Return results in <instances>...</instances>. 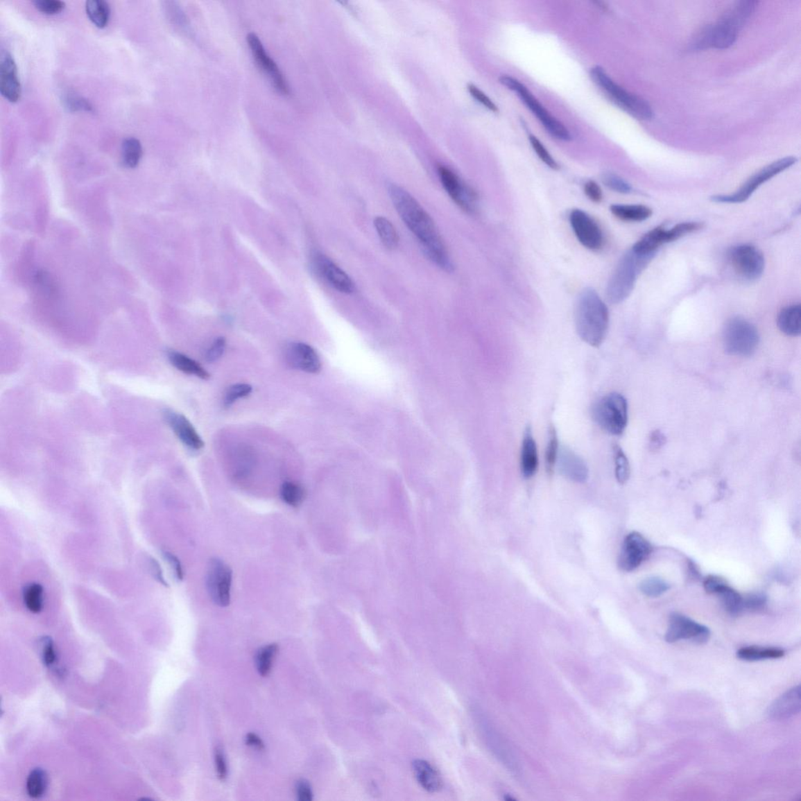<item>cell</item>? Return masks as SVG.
Returning a JSON list of instances; mask_svg holds the SVG:
<instances>
[{"instance_id":"6da1fadb","label":"cell","mask_w":801,"mask_h":801,"mask_svg":"<svg viewBox=\"0 0 801 801\" xmlns=\"http://www.w3.org/2000/svg\"><path fill=\"white\" fill-rule=\"evenodd\" d=\"M388 193L402 221L417 237L427 258L447 272L454 270L452 262L435 223L427 212L404 189L388 186Z\"/></svg>"},{"instance_id":"7a4b0ae2","label":"cell","mask_w":801,"mask_h":801,"mask_svg":"<svg viewBox=\"0 0 801 801\" xmlns=\"http://www.w3.org/2000/svg\"><path fill=\"white\" fill-rule=\"evenodd\" d=\"M757 3L741 1L733 6L714 26H708L697 35L692 44L694 51L708 48H730L737 41L739 31L754 14Z\"/></svg>"},{"instance_id":"3957f363","label":"cell","mask_w":801,"mask_h":801,"mask_svg":"<svg viewBox=\"0 0 801 801\" xmlns=\"http://www.w3.org/2000/svg\"><path fill=\"white\" fill-rule=\"evenodd\" d=\"M607 305L595 290L580 292L576 302V325L578 334L585 343L594 347L603 344L609 329Z\"/></svg>"},{"instance_id":"277c9868","label":"cell","mask_w":801,"mask_h":801,"mask_svg":"<svg viewBox=\"0 0 801 801\" xmlns=\"http://www.w3.org/2000/svg\"><path fill=\"white\" fill-rule=\"evenodd\" d=\"M653 256L638 254L631 249L622 257L608 285L607 298L610 303L620 304L631 295L639 275Z\"/></svg>"},{"instance_id":"5b68a950","label":"cell","mask_w":801,"mask_h":801,"mask_svg":"<svg viewBox=\"0 0 801 801\" xmlns=\"http://www.w3.org/2000/svg\"><path fill=\"white\" fill-rule=\"evenodd\" d=\"M592 80L598 87L606 93L617 105L639 120H651L653 117V111L651 106L643 98L629 93L625 89L617 84L608 73L601 68L596 66L590 72Z\"/></svg>"},{"instance_id":"8992f818","label":"cell","mask_w":801,"mask_h":801,"mask_svg":"<svg viewBox=\"0 0 801 801\" xmlns=\"http://www.w3.org/2000/svg\"><path fill=\"white\" fill-rule=\"evenodd\" d=\"M592 417L598 427L609 435L621 436L626 429L628 420L626 397L617 393L604 395L593 406Z\"/></svg>"},{"instance_id":"52a82bcc","label":"cell","mask_w":801,"mask_h":801,"mask_svg":"<svg viewBox=\"0 0 801 801\" xmlns=\"http://www.w3.org/2000/svg\"><path fill=\"white\" fill-rule=\"evenodd\" d=\"M757 328L741 317L732 318L723 330V345L727 354L733 356L748 357L753 354L759 344Z\"/></svg>"},{"instance_id":"ba28073f","label":"cell","mask_w":801,"mask_h":801,"mask_svg":"<svg viewBox=\"0 0 801 801\" xmlns=\"http://www.w3.org/2000/svg\"><path fill=\"white\" fill-rule=\"evenodd\" d=\"M499 81L505 87L518 94L525 105L541 121L550 135L564 141L571 139V134L567 128L546 111L524 85L515 78L505 76L501 77Z\"/></svg>"},{"instance_id":"9c48e42d","label":"cell","mask_w":801,"mask_h":801,"mask_svg":"<svg viewBox=\"0 0 801 801\" xmlns=\"http://www.w3.org/2000/svg\"><path fill=\"white\" fill-rule=\"evenodd\" d=\"M797 161L798 159L794 157L782 158L780 160L768 165V166L764 167L759 171V172L750 177L736 193L730 195L714 196L712 200L714 201V203H718L734 204L744 203V201L750 198V196L753 194L756 189L761 186L763 183L771 180L773 177L784 172L786 169L791 168Z\"/></svg>"},{"instance_id":"30bf717a","label":"cell","mask_w":801,"mask_h":801,"mask_svg":"<svg viewBox=\"0 0 801 801\" xmlns=\"http://www.w3.org/2000/svg\"><path fill=\"white\" fill-rule=\"evenodd\" d=\"M730 264L739 278L753 282L761 277L766 266L764 255L750 244H743L731 250Z\"/></svg>"},{"instance_id":"8fae6325","label":"cell","mask_w":801,"mask_h":801,"mask_svg":"<svg viewBox=\"0 0 801 801\" xmlns=\"http://www.w3.org/2000/svg\"><path fill=\"white\" fill-rule=\"evenodd\" d=\"M232 571L218 558H213L207 567L206 585L207 592L214 603L226 608L230 604Z\"/></svg>"},{"instance_id":"7c38bea8","label":"cell","mask_w":801,"mask_h":801,"mask_svg":"<svg viewBox=\"0 0 801 801\" xmlns=\"http://www.w3.org/2000/svg\"><path fill=\"white\" fill-rule=\"evenodd\" d=\"M711 632L708 628L680 614H671L665 640L669 644L687 640L696 644H705L710 639Z\"/></svg>"},{"instance_id":"4fadbf2b","label":"cell","mask_w":801,"mask_h":801,"mask_svg":"<svg viewBox=\"0 0 801 801\" xmlns=\"http://www.w3.org/2000/svg\"><path fill=\"white\" fill-rule=\"evenodd\" d=\"M440 180L446 192L456 205L464 212L473 214L478 206V195L464 183L451 170L445 166L438 169Z\"/></svg>"},{"instance_id":"5bb4252c","label":"cell","mask_w":801,"mask_h":801,"mask_svg":"<svg viewBox=\"0 0 801 801\" xmlns=\"http://www.w3.org/2000/svg\"><path fill=\"white\" fill-rule=\"evenodd\" d=\"M651 553L652 546L649 541L638 532H632L623 540L619 566L623 571H632L643 564Z\"/></svg>"},{"instance_id":"9a60e30c","label":"cell","mask_w":801,"mask_h":801,"mask_svg":"<svg viewBox=\"0 0 801 801\" xmlns=\"http://www.w3.org/2000/svg\"><path fill=\"white\" fill-rule=\"evenodd\" d=\"M570 223L574 234L585 248L592 250L602 248L604 241L603 232L589 214L580 209L573 210Z\"/></svg>"},{"instance_id":"2e32d148","label":"cell","mask_w":801,"mask_h":801,"mask_svg":"<svg viewBox=\"0 0 801 801\" xmlns=\"http://www.w3.org/2000/svg\"><path fill=\"white\" fill-rule=\"evenodd\" d=\"M248 41L257 64L270 77L275 88L281 94H289L288 85H287L282 73L279 71L276 63L268 56L258 36L254 33H250L248 36Z\"/></svg>"},{"instance_id":"e0dca14e","label":"cell","mask_w":801,"mask_h":801,"mask_svg":"<svg viewBox=\"0 0 801 801\" xmlns=\"http://www.w3.org/2000/svg\"><path fill=\"white\" fill-rule=\"evenodd\" d=\"M313 261L317 272L334 289L344 293L354 292V284L352 279L328 257L317 253Z\"/></svg>"},{"instance_id":"ac0fdd59","label":"cell","mask_w":801,"mask_h":801,"mask_svg":"<svg viewBox=\"0 0 801 801\" xmlns=\"http://www.w3.org/2000/svg\"><path fill=\"white\" fill-rule=\"evenodd\" d=\"M0 93L11 103L20 100L21 87L17 65L8 52H3L0 59Z\"/></svg>"},{"instance_id":"d6986e66","label":"cell","mask_w":801,"mask_h":801,"mask_svg":"<svg viewBox=\"0 0 801 801\" xmlns=\"http://www.w3.org/2000/svg\"><path fill=\"white\" fill-rule=\"evenodd\" d=\"M286 356L287 362L293 368L313 374L321 370L322 363L319 354L313 347L307 344H291L287 347Z\"/></svg>"},{"instance_id":"ffe728a7","label":"cell","mask_w":801,"mask_h":801,"mask_svg":"<svg viewBox=\"0 0 801 801\" xmlns=\"http://www.w3.org/2000/svg\"><path fill=\"white\" fill-rule=\"evenodd\" d=\"M705 589L710 594H717L725 609L732 615H738L743 610V598L738 592L727 585L723 579L710 576L704 582Z\"/></svg>"},{"instance_id":"44dd1931","label":"cell","mask_w":801,"mask_h":801,"mask_svg":"<svg viewBox=\"0 0 801 801\" xmlns=\"http://www.w3.org/2000/svg\"><path fill=\"white\" fill-rule=\"evenodd\" d=\"M800 686L798 684L773 701L767 711L768 719L781 721L790 719L800 712Z\"/></svg>"},{"instance_id":"7402d4cb","label":"cell","mask_w":801,"mask_h":801,"mask_svg":"<svg viewBox=\"0 0 801 801\" xmlns=\"http://www.w3.org/2000/svg\"><path fill=\"white\" fill-rule=\"evenodd\" d=\"M556 465L560 474L568 480L584 483L589 478V467L585 461L569 448L560 449Z\"/></svg>"},{"instance_id":"603a6c76","label":"cell","mask_w":801,"mask_h":801,"mask_svg":"<svg viewBox=\"0 0 801 801\" xmlns=\"http://www.w3.org/2000/svg\"><path fill=\"white\" fill-rule=\"evenodd\" d=\"M165 419H166L177 438L187 447L193 450H200L204 447L203 440L201 439L198 431L184 415L169 411L165 413Z\"/></svg>"},{"instance_id":"cb8c5ba5","label":"cell","mask_w":801,"mask_h":801,"mask_svg":"<svg viewBox=\"0 0 801 801\" xmlns=\"http://www.w3.org/2000/svg\"><path fill=\"white\" fill-rule=\"evenodd\" d=\"M539 468V454L536 442L530 426L524 431L521 450V470L524 478L529 479Z\"/></svg>"},{"instance_id":"d4e9b609","label":"cell","mask_w":801,"mask_h":801,"mask_svg":"<svg viewBox=\"0 0 801 801\" xmlns=\"http://www.w3.org/2000/svg\"><path fill=\"white\" fill-rule=\"evenodd\" d=\"M413 772L418 784L427 792L436 793L441 790L442 780L437 770L424 760L413 762Z\"/></svg>"},{"instance_id":"484cf974","label":"cell","mask_w":801,"mask_h":801,"mask_svg":"<svg viewBox=\"0 0 801 801\" xmlns=\"http://www.w3.org/2000/svg\"><path fill=\"white\" fill-rule=\"evenodd\" d=\"M669 242H671L669 230L657 227L641 237L632 250L638 254L654 255L659 247Z\"/></svg>"},{"instance_id":"4316f807","label":"cell","mask_w":801,"mask_h":801,"mask_svg":"<svg viewBox=\"0 0 801 801\" xmlns=\"http://www.w3.org/2000/svg\"><path fill=\"white\" fill-rule=\"evenodd\" d=\"M777 323L782 333L791 337H798L801 333L800 304H792L782 309Z\"/></svg>"},{"instance_id":"83f0119b","label":"cell","mask_w":801,"mask_h":801,"mask_svg":"<svg viewBox=\"0 0 801 801\" xmlns=\"http://www.w3.org/2000/svg\"><path fill=\"white\" fill-rule=\"evenodd\" d=\"M610 209L616 218L625 222H643L653 214L649 207L641 205H613Z\"/></svg>"},{"instance_id":"f1b7e54d","label":"cell","mask_w":801,"mask_h":801,"mask_svg":"<svg viewBox=\"0 0 801 801\" xmlns=\"http://www.w3.org/2000/svg\"><path fill=\"white\" fill-rule=\"evenodd\" d=\"M737 656L745 662H754L784 657L785 651L780 648L752 646L742 647L737 651Z\"/></svg>"},{"instance_id":"f546056e","label":"cell","mask_w":801,"mask_h":801,"mask_svg":"<svg viewBox=\"0 0 801 801\" xmlns=\"http://www.w3.org/2000/svg\"><path fill=\"white\" fill-rule=\"evenodd\" d=\"M168 356L171 363L184 374L199 377L203 380L210 378V374L203 366L185 354L173 351L169 352Z\"/></svg>"},{"instance_id":"4dcf8cb0","label":"cell","mask_w":801,"mask_h":801,"mask_svg":"<svg viewBox=\"0 0 801 801\" xmlns=\"http://www.w3.org/2000/svg\"><path fill=\"white\" fill-rule=\"evenodd\" d=\"M85 11L89 20L97 28H103L107 26L111 17V8L105 0H88L85 3Z\"/></svg>"},{"instance_id":"1f68e13d","label":"cell","mask_w":801,"mask_h":801,"mask_svg":"<svg viewBox=\"0 0 801 801\" xmlns=\"http://www.w3.org/2000/svg\"><path fill=\"white\" fill-rule=\"evenodd\" d=\"M143 156L142 144L135 137H128L121 144V162L128 169L138 166Z\"/></svg>"},{"instance_id":"d6a6232c","label":"cell","mask_w":801,"mask_h":801,"mask_svg":"<svg viewBox=\"0 0 801 801\" xmlns=\"http://www.w3.org/2000/svg\"><path fill=\"white\" fill-rule=\"evenodd\" d=\"M374 225L379 237L388 249L394 250L399 246V236L395 226L388 219L379 216L374 220Z\"/></svg>"},{"instance_id":"836d02e7","label":"cell","mask_w":801,"mask_h":801,"mask_svg":"<svg viewBox=\"0 0 801 801\" xmlns=\"http://www.w3.org/2000/svg\"><path fill=\"white\" fill-rule=\"evenodd\" d=\"M23 599L30 612L39 614L44 608V588L38 583L28 584L23 590Z\"/></svg>"},{"instance_id":"e575fe53","label":"cell","mask_w":801,"mask_h":801,"mask_svg":"<svg viewBox=\"0 0 801 801\" xmlns=\"http://www.w3.org/2000/svg\"><path fill=\"white\" fill-rule=\"evenodd\" d=\"M48 777L44 769L36 768L30 773L27 780V792L30 798H40L46 793Z\"/></svg>"},{"instance_id":"d590c367","label":"cell","mask_w":801,"mask_h":801,"mask_svg":"<svg viewBox=\"0 0 801 801\" xmlns=\"http://www.w3.org/2000/svg\"><path fill=\"white\" fill-rule=\"evenodd\" d=\"M559 451L560 446L558 431H556L555 427L553 425H550L545 454L546 469L547 474L549 475H551L554 472Z\"/></svg>"},{"instance_id":"8d00e7d4","label":"cell","mask_w":801,"mask_h":801,"mask_svg":"<svg viewBox=\"0 0 801 801\" xmlns=\"http://www.w3.org/2000/svg\"><path fill=\"white\" fill-rule=\"evenodd\" d=\"M280 495L285 503L298 507L304 502L307 494L302 485L295 482L287 481L281 487Z\"/></svg>"},{"instance_id":"74e56055","label":"cell","mask_w":801,"mask_h":801,"mask_svg":"<svg viewBox=\"0 0 801 801\" xmlns=\"http://www.w3.org/2000/svg\"><path fill=\"white\" fill-rule=\"evenodd\" d=\"M277 651L278 646L276 644L263 647L259 651L256 658V664L261 676L266 677L270 673L273 660L276 657Z\"/></svg>"},{"instance_id":"f35d334b","label":"cell","mask_w":801,"mask_h":801,"mask_svg":"<svg viewBox=\"0 0 801 801\" xmlns=\"http://www.w3.org/2000/svg\"><path fill=\"white\" fill-rule=\"evenodd\" d=\"M670 585L662 578L651 577L646 578L639 585V590L648 597L657 598L669 590Z\"/></svg>"},{"instance_id":"ab89813d","label":"cell","mask_w":801,"mask_h":801,"mask_svg":"<svg viewBox=\"0 0 801 801\" xmlns=\"http://www.w3.org/2000/svg\"><path fill=\"white\" fill-rule=\"evenodd\" d=\"M615 463V474L621 485L626 484L630 478V464L628 458L619 445L613 447Z\"/></svg>"},{"instance_id":"60d3db41","label":"cell","mask_w":801,"mask_h":801,"mask_svg":"<svg viewBox=\"0 0 801 801\" xmlns=\"http://www.w3.org/2000/svg\"><path fill=\"white\" fill-rule=\"evenodd\" d=\"M252 387L248 384H236L232 385L225 394L224 406L230 407L232 404L243 397L248 396L252 393Z\"/></svg>"},{"instance_id":"b9f144b4","label":"cell","mask_w":801,"mask_h":801,"mask_svg":"<svg viewBox=\"0 0 801 801\" xmlns=\"http://www.w3.org/2000/svg\"><path fill=\"white\" fill-rule=\"evenodd\" d=\"M64 105L71 112H93L94 107L85 98L75 94H67L64 97Z\"/></svg>"},{"instance_id":"7bdbcfd3","label":"cell","mask_w":801,"mask_h":801,"mask_svg":"<svg viewBox=\"0 0 801 801\" xmlns=\"http://www.w3.org/2000/svg\"><path fill=\"white\" fill-rule=\"evenodd\" d=\"M602 181L605 186L615 192L629 193L632 191V187L630 186L626 180L621 178L620 176L614 173H608L603 174Z\"/></svg>"},{"instance_id":"ee69618b","label":"cell","mask_w":801,"mask_h":801,"mask_svg":"<svg viewBox=\"0 0 801 801\" xmlns=\"http://www.w3.org/2000/svg\"><path fill=\"white\" fill-rule=\"evenodd\" d=\"M529 139L532 148H533L537 155L539 156L541 160L549 168L558 170L559 169L558 164L556 163L552 155L549 154V152L545 148V146L540 142V140L535 136H531Z\"/></svg>"},{"instance_id":"f6af8a7d","label":"cell","mask_w":801,"mask_h":801,"mask_svg":"<svg viewBox=\"0 0 801 801\" xmlns=\"http://www.w3.org/2000/svg\"><path fill=\"white\" fill-rule=\"evenodd\" d=\"M33 3L42 14L48 15L59 14L65 8V3L60 0H34Z\"/></svg>"},{"instance_id":"bcb514c9","label":"cell","mask_w":801,"mask_h":801,"mask_svg":"<svg viewBox=\"0 0 801 801\" xmlns=\"http://www.w3.org/2000/svg\"><path fill=\"white\" fill-rule=\"evenodd\" d=\"M766 603L767 597L762 593H754L743 598V608L750 611L761 610Z\"/></svg>"},{"instance_id":"7dc6e473","label":"cell","mask_w":801,"mask_h":801,"mask_svg":"<svg viewBox=\"0 0 801 801\" xmlns=\"http://www.w3.org/2000/svg\"><path fill=\"white\" fill-rule=\"evenodd\" d=\"M468 90L470 94H472L474 99L481 103L482 105H484L486 108L490 110V111L493 112H499L498 107L494 105V103L490 99V98H489L485 93H483V92L478 87H475L474 85L470 84L468 85Z\"/></svg>"},{"instance_id":"c3c4849f","label":"cell","mask_w":801,"mask_h":801,"mask_svg":"<svg viewBox=\"0 0 801 801\" xmlns=\"http://www.w3.org/2000/svg\"><path fill=\"white\" fill-rule=\"evenodd\" d=\"M226 342L224 338H218L212 345L205 354L207 362L214 363L222 357L225 350Z\"/></svg>"},{"instance_id":"681fc988","label":"cell","mask_w":801,"mask_h":801,"mask_svg":"<svg viewBox=\"0 0 801 801\" xmlns=\"http://www.w3.org/2000/svg\"><path fill=\"white\" fill-rule=\"evenodd\" d=\"M42 657H44V664L50 666L56 662L57 655L55 652L53 641L50 637H45L42 639Z\"/></svg>"},{"instance_id":"f907efd6","label":"cell","mask_w":801,"mask_h":801,"mask_svg":"<svg viewBox=\"0 0 801 801\" xmlns=\"http://www.w3.org/2000/svg\"><path fill=\"white\" fill-rule=\"evenodd\" d=\"M585 193L593 203H599L603 200L602 189L594 181H589L585 183Z\"/></svg>"},{"instance_id":"816d5d0a","label":"cell","mask_w":801,"mask_h":801,"mask_svg":"<svg viewBox=\"0 0 801 801\" xmlns=\"http://www.w3.org/2000/svg\"><path fill=\"white\" fill-rule=\"evenodd\" d=\"M215 762L218 779L225 780L227 777V766H226L225 755L221 748L216 749Z\"/></svg>"},{"instance_id":"f5cc1de1","label":"cell","mask_w":801,"mask_h":801,"mask_svg":"<svg viewBox=\"0 0 801 801\" xmlns=\"http://www.w3.org/2000/svg\"><path fill=\"white\" fill-rule=\"evenodd\" d=\"M296 792L300 801H311L313 799V791L307 780H302L298 782Z\"/></svg>"},{"instance_id":"db71d44e","label":"cell","mask_w":801,"mask_h":801,"mask_svg":"<svg viewBox=\"0 0 801 801\" xmlns=\"http://www.w3.org/2000/svg\"><path fill=\"white\" fill-rule=\"evenodd\" d=\"M163 555L164 559L166 560L169 562L171 567H172L176 579L178 580H182L183 578H184V573H183L180 560L177 558L175 555L169 552H163Z\"/></svg>"},{"instance_id":"11a10c76","label":"cell","mask_w":801,"mask_h":801,"mask_svg":"<svg viewBox=\"0 0 801 801\" xmlns=\"http://www.w3.org/2000/svg\"><path fill=\"white\" fill-rule=\"evenodd\" d=\"M666 438L663 433L659 431H653L650 438V447L652 451L659 450L664 445Z\"/></svg>"},{"instance_id":"9f6ffc18","label":"cell","mask_w":801,"mask_h":801,"mask_svg":"<svg viewBox=\"0 0 801 801\" xmlns=\"http://www.w3.org/2000/svg\"><path fill=\"white\" fill-rule=\"evenodd\" d=\"M150 566L152 567L153 574H154V576L156 578V580H157L158 582L160 583L161 584H162L163 585L168 586L166 580H165V579L163 576V573L162 571L161 566L159 565L158 562L156 561L155 559H151L150 560Z\"/></svg>"},{"instance_id":"6f0895ef","label":"cell","mask_w":801,"mask_h":801,"mask_svg":"<svg viewBox=\"0 0 801 801\" xmlns=\"http://www.w3.org/2000/svg\"><path fill=\"white\" fill-rule=\"evenodd\" d=\"M246 743L250 747L255 748L259 750L265 749L264 743L262 742L261 738L255 733H249L246 737Z\"/></svg>"}]
</instances>
